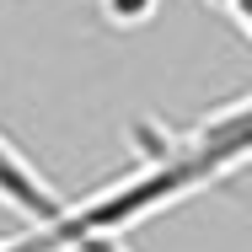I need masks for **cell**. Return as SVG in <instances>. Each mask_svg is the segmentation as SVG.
<instances>
[{"mask_svg":"<svg viewBox=\"0 0 252 252\" xmlns=\"http://www.w3.org/2000/svg\"><path fill=\"white\" fill-rule=\"evenodd\" d=\"M215 5H220V11H225V16H231V22L252 38V0H215Z\"/></svg>","mask_w":252,"mask_h":252,"instance_id":"obj_3","label":"cell"},{"mask_svg":"<svg viewBox=\"0 0 252 252\" xmlns=\"http://www.w3.org/2000/svg\"><path fill=\"white\" fill-rule=\"evenodd\" d=\"M0 204L16 209L27 225H59V220L70 215V199H59L54 183L16 151L5 134H0Z\"/></svg>","mask_w":252,"mask_h":252,"instance_id":"obj_1","label":"cell"},{"mask_svg":"<svg viewBox=\"0 0 252 252\" xmlns=\"http://www.w3.org/2000/svg\"><path fill=\"white\" fill-rule=\"evenodd\" d=\"M75 209V204H70ZM0 252H81L75 242V231H70V215L59 220V225H27V231H16V236H5Z\"/></svg>","mask_w":252,"mask_h":252,"instance_id":"obj_2","label":"cell"}]
</instances>
